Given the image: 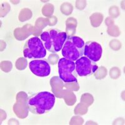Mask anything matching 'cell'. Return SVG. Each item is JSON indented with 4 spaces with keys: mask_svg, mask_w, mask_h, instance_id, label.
<instances>
[{
    "mask_svg": "<svg viewBox=\"0 0 125 125\" xmlns=\"http://www.w3.org/2000/svg\"><path fill=\"white\" fill-rule=\"evenodd\" d=\"M54 103L55 96L54 94L48 91H43L29 97L26 105L32 113L42 115L51 110L54 106Z\"/></svg>",
    "mask_w": 125,
    "mask_h": 125,
    "instance_id": "cell-1",
    "label": "cell"
},
{
    "mask_svg": "<svg viewBox=\"0 0 125 125\" xmlns=\"http://www.w3.org/2000/svg\"><path fill=\"white\" fill-rule=\"evenodd\" d=\"M76 71L80 76H86L93 74L98 70L95 62L85 56H82L75 61Z\"/></svg>",
    "mask_w": 125,
    "mask_h": 125,
    "instance_id": "cell-6",
    "label": "cell"
},
{
    "mask_svg": "<svg viewBox=\"0 0 125 125\" xmlns=\"http://www.w3.org/2000/svg\"><path fill=\"white\" fill-rule=\"evenodd\" d=\"M30 69L36 76L46 77L50 75L51 67L46 61L43 60H34L30 62Z\"/></svg>",
    "mask_w": 125,
    "mask_h": 125,
    "instance_id": "cell-8",
    "label": "cell"
},
{
    "mask_svg": "<svg viewBox=\"0 0 125 125\" xmlns=\"http://www.w3.org/2000/svg\"><path fill=\"white\" fill-rule=\"evenodd\" d=\"M23 53L24 57L27 58L40 59L46 56V50L41 39L35 36L26 42Z\"/></svg>",
    "mask_w": 125,
    "mask_h": 125,
    "instance_id": "cell-4",
    "label": "cell"
},
{
    "mask_svg": "<svg viewBox=\"0 0 125 125\" xmlns=\"http://www.w3.org/2000/svg\"><path fill=\"white\" fill-rule=\"evenodd\" d=\"M84 41L78 36L67 38L62 48V55L64 58L76 61L84 55Z\"/></svg>",
    "mask_w": 125,
    "mask_h": 125,
    "instance_id": "cell-3",
    "label": "cell"
},
{
    "mask_svg": "<svg viewBox=\"0 0 125 125\" xmlns=\"http://www.w3.org/2000/svg\"><path fill=\"white\" fill-rule=\"evenodd\" d=\"M75 62L62 58L58 62V71L60 78L64 83L77 82L75 73Z\"/></svg>",
    "mask_w": 125,
    "mask_h": 125,
    "instance_id": "cell-5",
    "label": "cell"
},
{
    "mask_svg": "<svg viewBox=\"0 0 125 125\" xmlns=\"http://www.w3.org/2000/svg\"><path fill=\"white\" fill-rule=\"evenodd\" d=\"M67 39L65 32L58 30H50L41 34V40L48 51L56 53L61 51Z\"/></svg>",
    "mask_w": 125,
    "mask_h": 125,
    "instance_id": "cell-2",
    "label": "cell"
},
{
    "mask_svg": "<svg viewBox=\"0 0 125 125\" xmlns=\"http://www.w3.org/2000/svg\"><path fill=\"white\" fill-rule=\"evenodd\" d=\"M103 49L101 46L95 41H88L84 46V55L94 62H98L101 58Z\"/></svg>",
    "mask_w": 125,
    "mask_h": 125,
    "instance_id": "cell-7",
    "label": "cell"
}]
</instances>
